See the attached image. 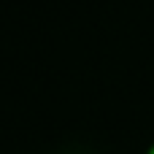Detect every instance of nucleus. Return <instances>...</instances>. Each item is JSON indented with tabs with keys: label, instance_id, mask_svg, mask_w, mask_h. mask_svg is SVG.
Here are the masks:
<instances>
[{
	"label": "nucleus",
	"instance_id": "1",
	"mask_svg": "<svg viewBox=\"0 0 154 154\" xmlns=\"http://www.w3.org/2000/svg\"><path fill=\"white\" fill-rule=\"evenodd\" d=\"M146 154H154V143H152V146H149V149H146Z\"/></svg>",
	"mask_w": 154,
	"mask_h": 154
}]
</instances>
